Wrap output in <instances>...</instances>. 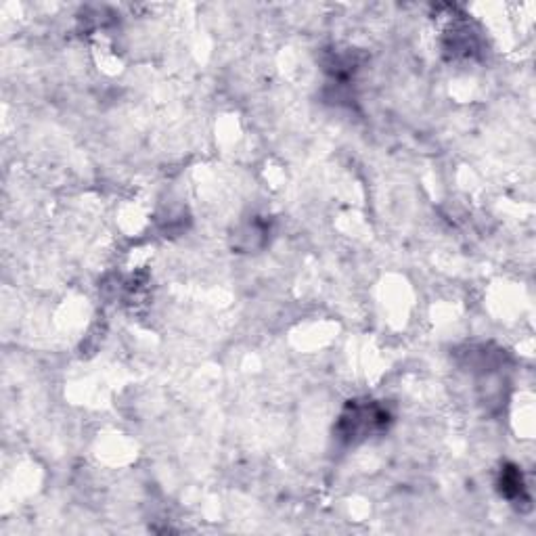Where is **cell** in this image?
Masks as SVG:
<instances>
[{"mask_svg":"<svg viewBox=\"0 0 536 536\" xmlns=\"http://www.w3.org/2000/svg\"><path fill=\"white\" fill-rule=\"evenodd\" d=\"M499 493L511 503H528V490L524 484V476L516 465H505L499 474Z\"/></svg>","mask_w":536,"mask_h":536,"instance_id":"2","label":"cell"},{"mask_svg":"<svg viewBox=\"0 0 536 536\" xmlns=\"http://www.w3.org/2000/svg\"><path fill=\"white\" fill-rule=\"evenodd\" d=\"M390 421V411L384 405H379V402L354 400L340 417L338 436L348 444L363 442L379 432H384Z\"/></svg>","mask_w":536,"mask_h":536,"instance_id":"1","label":"cell"}]
</instances>
